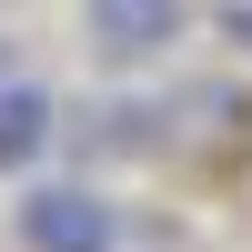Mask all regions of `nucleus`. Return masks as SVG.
<instances>
[{
  "label": "nucleus",
  "mask_w": 252,
  "mask_h": 252,
  "mask_svg": "<svg viewBox=\"0 0 252 252\" xmlns=\"http://www.w3.org/2000/svg\"><path fill=\"white\" fill-rule=\"evenodd\" d=\"M81 20L101 61H152L182 40V0H81Z\"/></svg>",
  "instance_id": "nucleus-2"
},
{
  "label": "nucleus",
  "mask_w": 252,
  "mask_h": 252,
  "mask_svg": "<svg viewBox=\"0 0 252 252\" xmlns=\"http://www.w3.org/2000/svg\"><path fill=\"white\" fill-rule=\"evenodd\" d=\"M10 232H20V252H121V212L91 182H40V192H20Z\"/></svg>",
  "instance_id": "nucleus-1"
},
{
  "label": "nucleus",
  "mask_w": 252,
  "mask_h": 252,
  "mask_svg": "<svg viewBox=\"0 0 252 252\" xmlns=\"http://www.w3.org/2000/svg\"><path fill=\"white\" fill-rule=\"evenodd\" d=\"M10 71H20V51H10V40H0V81H10Z\"/></svg>",
  "instance_id": "nucleus-5"
},
{
  "label": "nucleus",
  "mask_w": 252,
  "mask_h": 252,
  "mask_svg": "<svg viewBox=\"0 0 252 252\" xmlns=\"http://www.w3.org/2000/svg\"><path fill=\"white\" fill-rule=\"evenodd\" d=\"M222 31H232V51L252 61V0H232V10H222Z\"/></svg>",
  "instance_id": "nucleus-4"
},
{
  "label": "nucleus",
  "mask_w": 252,
  "mask_h": 252,
  "mask_svg": "<svg viewBox=\"0 0 252 252\" xmlns=\"http://www.w3.org/2000/svg\"><path fill=\"white\" fill-rule=\"evenodd\" d=\"M51 141H61V101L40 91V81H0V172H31V161H51Z\"/></svg>",
  "instance_id": "nucleus-3"
}]
</instances>
